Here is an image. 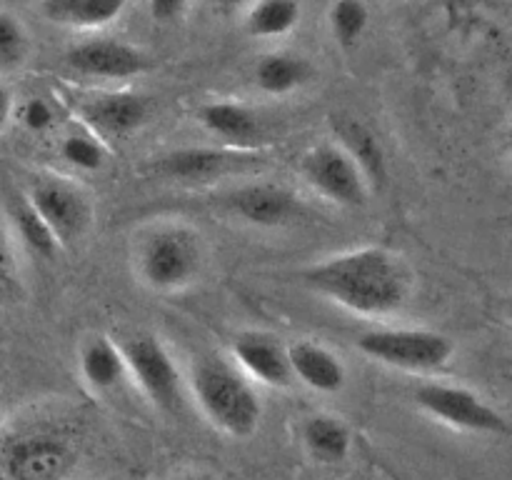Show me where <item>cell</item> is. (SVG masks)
I'll return each mask as SVG.
<instances>
[{
	"label": "cell",
	"instance_id": "6da1fadb",
	"mask_svg": "<svg viewBox=\"0 0 512 480\" xmlns=\"http://www.w3.org/2000/svg\"><path fill=\"white\" fill-rule=\"evenodd\" d=\"M303 283L340 308L368 318L398 313L410 295V273L403 260L373 245L310 265L303 270Z\"/></svg>",
	"mask_w": 512,
	"mask_h": 480
},
{
	"label": "cell",
	"instance_id": "7a4b0ae2",
	"mask_svg": "<svg viewBox=\"0 0 512 480\" xmlns=\"http://www.w3.org/2000/svg\"><path fill=\"white\" fill-rule=\"evenodd\" d=\"M78 458L75 435L55 420H25L0 435V480H68Z\"/></svg>",
	"mask_w": 512,
	"mask_h": 480
},
{
	"label": "cell",
	"instance_id": "3957f363",
	"mask_svg": "<svg viewBox=\"0 0 512 480\" xmlns=\"http://www.w3.org/2000/svg\"><path fill=\"white\" fill-rule=\"evenodd\" d=\"M195 403L205 418L233 438H248L258 430L263 403L248 375L223 355H203L190 373Z\"/></svg>",
	"mask_w": 512,
	"mask_h": 480
},
{
	"label": "cell",
	"instance_id": "277c9868",
	"mask_svg": "<svg viewBox=\"0 0 512 480\" xmlns=\"http://www.w3.org/2000/svg\"><path fill=\"white\" fill-rule=\"evenodd\" d=\"M135 263L145 285L173 293L198 280L203 270V243L198 233L183 225H160L140 238Z\"/></svg>",
	"mask_w": 512,
	"mask_h": 480
},
{
	"label": "cell",
	"instance_id": "5b68a950",
	"mask_svg": "<svg viewBox=\"0 0 512 480\" xmlns=\"http://www.w3.org/2000/svg\"><path fill=\"white\" fill-rule=\"evenodd\" d=\"M358 350L370 360L408 373H433L455 355L453 340L428 328H373L360 335Z\"/></svg>",
	"mask_w": 512,
	"mask_h": 480
},
{
	"label": "cell",
	"instance_id": "8992f818",
	"mask_svg": "<svg viewBox=\"0 0 512 480\" xmlns=\"http://www.w3.org/2000/svg\"><path fill=\"white\" fill-rule=\"evenodd\" d=\"M415 405L438 423L460 433L508 435L510 425L495 405L465 385L423 383L415 388Z\"/></svg>",
	"mask_w": 512,
	"mask_h": 480
},
{
	"label": "cell",
	"instance_id": "52a82bcc",
	"mask_svg": "<svg viewBox=\"0 0 512 480\" xmlns=\"http://www.w3.org/2000/svg\"><path fill=\"white\" fill-rule=\"evenodd\" d=\"M120 353L125 358V368L133 375L145 398L160 413H178L183 405V380L168 348L155 335L138 333L123 340Z\"/></svg>",
	"mask_w": 512,
	"mask_h": 480
},
{
	"label": "cell",
	"instance_id": "ba28073f",
	"mask_svg": "<svg viewBox=\"0 0 512 480\" xmlns=\"http://www.w3.org/2000/svg\"><path fill=\"white\" fill-rule=\"evenodd\" d=\"M40 218L55 235L58 245H73L85 235L93 220L90 200L78 185L60 178H40L30 185L28 195Z\"/></svg>",
	"mask_w": 512,
	"mask_h": 480
},
{
	"label": "cell",
	"instance_id": "9c48e42d",
	"mask_svg": "<svg viewBox=\"0 0 512 480\" xmlns=\"http://www.w3.org/2000/svg\"><path fill=\"white\" fill-rule=\"evenodd\" d=\"M300 173L323 198L333 203L348 208H360L368 203V183L338 143H323L308 150L300 160Z\"/></svg>",
	"mask_w": 512,
	"mask_h": 480
},
{
	"label": "cell",
	"instance_id": "30bf717a",
	"mask_svg": "<svg viewBox=\"0 0 512 480\" xmlns=\"http://www.w3.org/2000/svg\"><path fill=\"white\" fill-rule=\"evenodd\" d=\"M225 208L255 228H283L303 215V203L293 190L275 183H253L225 195Z\"/></svg>",
	"mask_w": 512,
	"mask_h": 480
},
{
	"label": "cell",
	"instance_id": "8fae6325",
	"mask_svg": "<svg viewBox=\"0 0 512 480\" xmlns=\"http://www.w3.org/2000/svg\"><path fill=\"white\" fill-rule=\"evenodd\" d=\"M65 65L85 78H135L150 68V60L135 45L113 38H95L73 45L65 53Z\"/></svg>",
	"mask_w": 512,
	"mask_h": 480
},
{
	"label": "cell",
	"instance_id": "7c38bea8",
	"mask_svg": "<svg viewBox=\"0 0 512 480\" xmlns=\"http://www.w3.org/2000/svg\"><path fill=\"white\" fill-rule=\"evenodd\" d=\"M233 355L238 368L248 378L270 388H288L293 383V368H290L288 348L275 335L248 330L240 333L233 343Z\"/></svg>",
	"mask_w": 512,
	"mask_h": 480
},
{
	"label": "cell",
	"instance_id": "4fadbf2b",
	"mask_svg": "<svg viewBox=\"0 0 512 480\" xmlns=\"http://www.w3.org/2000/svg\"><path fill=\"white\" fill-rule=\"evenodd\" d=\"M258 163V158L245 155L240 150H225V148H183L168 153L160 158L158 170L165 178L175 180H213L233 170L250 168Z\"/></svg>",
	"mask_w": 512,
	"mask_h": 480
},
{
	"label": "cell",
	"instance_id": "5bb4252c",
	"mask_svg": "<svg viewBox=\"0 0 512 480\" xmlns=\"http://www.w3.org/2000/svg\"><path fill=\"white\" fill-rule=\"evenodd\" d=\"M288 358L293 378H298L315 393L333 395L345 388L348 370H345L343 360L325 345L315 343V340H298L288 348Z\"/></svg>",
	"mask_w": 512,
	"mask_h": 480
},
{
	"label": "cell",
	"instance_id": "9a60e30c",
	"mask_svg": "<svg viewBox=\"0 0 512 480\" xmlns=\"http://www.w3.org/2000/svg\"><path fill=\"white\" fill-rule=\"evenodd\" d=\"M80 115L100 133L128 135L148 120L150 103L138 93H105L85 100Z\"/></svg>",
	"mask_w": 512,
	"mask_h": 480
},
{
	"label": "cell",
	"instance_id": "2e32d148",
	"mask_svg": "<svg viewBox=\"0 0 512 480\" xmlns=\"http://www.w3.org/2000/svg\"><path fill=\"white\" fill-rule=\"evenodd\" d=\"M333 128L335 135H338V145L358 165L368 188H385V183H388V160H385V150L380 145L378 135L355 118H338Z\"/></svg>",
	"mask_w": 512,
	"mask_h": 480
},
{
	"label": "cell",
	"instance_id": "e0dca14e",
	"mask_svg": "<svg viewBox=\"0 0 512 480\" xmlns=\"http://www.w3.org/2000/svg\"><path fill=\"white\" fill-rule=\"evenodd\" d=\"M300 440L310 458L320 465H340L350 458L353 450V433L340 418L328 413H318L305 418L300 428Z\"/></svg>",
	"mask_w": 512,
	"mask_h": 480
},
{
	"label": "cell",
	"instance_id": "ac0fdd59",
	"mask_svg": "<svg viewBox=\"0 0 512 480\" xmlns=\"http://www.w3.org/2000/svg\"><path fill=\"white\" fill-rule=\"evenodd\" d=\"M80 375L85 385L95 393H110L118 388L123 375L128 373L120 345H115L108 335H90L80 348Z\"/></svg>",
	"mask_w": 512,
	"mask_h": 480
},
{
	"label": "cell",
	"instance_id": "d6986e66",
	"mask_svg": "<svg viewBox=\"0 0 512 480\" xmlns=\"http://www.w3.org/2000/svg\"><path fill=\"white\" fill-rule=\"evenodd\" d=\"M198 120L210 135L228 140V143H250L260 133L258 115L250 108H245V105L230 103V100L205 103L198 110Z\"/></svg>",
	"mask_w": 512,
	"mask_h": 480
},
{
	"label": "cell",
	"instance_id": "ffe728a7",
	"mask_svg": "<svg viewBox=\"0 0 512 480\" xmlns=\"http://www.w3.org/2000/svg\"><path fill=\"white\" fill-rule=\"evenodd\" d=\"M128 0H43L40 10L50 23L68 28H100L123 13Z\"/></svg>",
	"mask_w": 512,
	"mask_h": 480
},
{
	"label": "cell",
	"instance_id": "44dd1931",
	"mask_svg": "<svg viewBox=\"0 0 512 480\" xmlns=\"http://www.w3.org/2000/svg\"><path fill=\"white\" fill-rule=\"evenodd\" d=\"M308 78V63L293 53H268L255 65V85L268 95L293 93Z\"/></svg>",
	"mask_w": 512,
	"mask_h": 480
},
{
	"label": "cell",
	"instance_id": "7402d4cb",
	"mask_svg": "<svg viewBox=\"0 0 512 480\" xmlns=\"http://www.w3.org/2000/svg\"><path fill=\"white\" fill-rule=\"evenodd\" d=\"M300 20L298 0H258L248 13V33L255 38H280Z\"/></svg>",
	"mask_w": 512,
	"mask_h": 480
},
{
	"label": "cell",
	"instance_id": "603a6c76",
	"mask_svg": "<svg viewBox=\"0 0 512 480\" xmlns=\"http://www.w3.org/2000/svg\"><path fill=\"white\" fill-rule=\"evenodd\" d=\"M10 215H13L18 238L23 240V245L30 250V253L38 255V258H43V260H50L55 253H58V248H60L58 240H55V235L50 233V228L45 225V220L40 218L38 210L30 205L28 198L15 200Z\"/></svg>",
	"mask_w": 512,
	"mask_h": 480
},
{
	"label": "cell",
	"instance_id": "cb8c5ba5",
	"mask_svg": "<svg viewBox=\"0 0 512 480\" xmlns=\"http://www.w3.org/2000/svg\"><path fill=\"white\" fill-rule=\"evenodd\" d=\"M368 5L363 0H335L330 8V30L343 48H353L368 28Z\"/></svg>",
	"mask_w": 512,
	"mask_h": 480
},
{
	"label": "cell",
	"instance_id": "d4e9b609",
	"mask_svg": "<svg viewBox=\"0 0 512 480\" xmlns=\"http://www.w3.org/2000/svg\"><path fill=\"white\" fill-rule=\"evenodd\" d=\"M30 40L23 23L15 15L0 10V73L20 68L28 58Z\"/></svg>",
	"mask_w": 512,
	"mask_h": 480
},
{
	"label": "cell",
	"instance_id": "484cf974",
	"mask_svg": "<svg viewBox=\"0 0 512 480\" xmlns=\"http://www.w3.org/2000/svg\"><path fill=\"white\" fill-rule=\"evenodd\" d=\"M25 298L23 275H20L18 255H15L13 240L0 225V308L20 303Z\"/></svg>",
	"mask_w": 512,
	"mask_h": 480
},
{
	"label": "cell",
	"instance_id": "4316f807",
	"mask_svg": "<svg viewBox=\"0 0 512 480\" xmlns=\"http://www.w3.org/2000/svg\"><path fill=\"white\" fill-rule=\"evenodd\" d=\"M60 158L78 170H98L105 163V150L90 135H68L60 143Z\"/></svg>",
	"mask_w": 512,
	"mask_h": 480
},
{
	"label": "cell",
	"instance_id": "83f0119b",
	"mask_svg": "<svg viewBox=\"0 0 512 480\" xmlns=\"http://www.w3.org/2000/svg\"><path fill=\"white\" fill-rule=\"evenodd\" d=\"M18 120L30 133H43L55 123V110L45 98H28L18 108Z\"/></svg>",
	"mask_w": 512,
	"mask_h": 480
},
{
	"label": "cell",
	"instance_id": "f1b7e54d",
	"mask_svg": "<svg viewBox=\"0 0 512 480\" xmlns=\"http://www.w3.org/2000/svg\"><path fill=\"white\" fill-rule=\"evenodd\" d=\"M188 0H150V15L158 23H173L183 15Z\"/></svg>",
	"mask_w": 512,
	"mask_h": 480
},
{
	"label": "cell",
	"instance_id": "f546056e",
	"mask_svg": "<svg viewBox=\"0 0 512 480\" xmlns=\"http://www.w3.org/2000/svg\"><path fill=\"white\" fill-rule=\"evenodd\" d=\"M10 115H13V95L5 85H0V128L8 123Z\"/></svg>",
	"mask_w": 512,
	"mask_h": 480
},
{
	"label": "cell",
	"instance_id": "4dcf8cb0",
	"mask_svg": "<svg viewBox=\"0 0 512 480\" xmlns=\"http://www.w3.org/2000/svg\"><path fill=\"white\" fill-rule=\"evenodd\" d=\"M170 480H215V478L208 473H200V470H190V473H180Z\"/></svg>",
	"mask_w": 512,
	"mask_h": 480
},
{
	"label": "cell",
	"instance_id": "1f68e13d",
	"mask_svg": "<svg viewBox=\"0 0 512 480\" xmlns=\"http://www.w3.org/2000/svg\"><path fill=\"white\" fill-rule=\"evenodd\" d=\"M208 3H213L215 8L233 10V8H240V5H245V3H248V0H208Z\"/></svg>",
	"mask_w": 512,
	"mask_h": 480
}]
</instances>
